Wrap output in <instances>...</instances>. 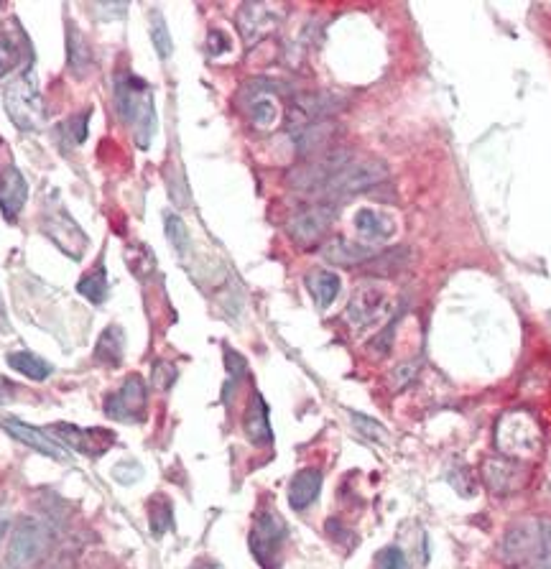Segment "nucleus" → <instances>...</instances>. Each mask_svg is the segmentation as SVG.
Instances as JSON below:
<instances>
[{"label":"nucleus","instance_id":"1","mask_svg":"<svg viewBox=\"0 0 551 569\" xmlns=\"http://www.w3.org/2000/svg\"><path fill=\"white\" fill-rule=\"evenodd\" d=\"M115 110L125 126L133 131L136 146H151L159 120H156L154 92L143 77H136L131 72L115 74Z\"/></svg>","mask_w":551,"mask_h":569},{"label":"nucleus","instance_id":"2","mask_svg":"<svg viewBox=\"0 0 551 569\" xmlns=\"http://www.w3.org/2000/svg\"><path fill=\"white\" fill-rule=\"evenodd\" d=\"M495 444H498L500 455L508 457V460L526 462L534 460V457L541 452L544 432H541V424L536 422L534 414L516 409L508 411V414L498 422V429H495Z\"/></svg>","mask_w":551,"mask_h":569},{"label":"nucleus","instance_id":"3","mask_svg":"<svg viewBox=\"0 0 551 569\" xmlns=\"http://www.w3.org/2000/svg\"><path fill=\"white\" fill-rule=\"evenodd\" d=\"M3 105L11 123L21 131H41L46 126V105L41 100L39 82L31 69L18 74L3 90Z\"/></svg>","mask_w":551,"mask_h":569},{"label":"nucleus","instance_id":"4","mask_svg":"<svg viewBox=\"0 0 551 569\" xmlns=\"http://www.w3.org/2000/svg\"><path fill=\"white\" fill-rule=\"evenodd\" d=\"M52 547V529L39 518H21L13 529L11 549H8V569H31L46 557Z\"/></svg>","mask_w":551,"mask_h":569},{"label":"nucleus","instance_id":"5","mask_svg":"<svg viewBox=\"0 0 551 569\" xmlns=\"http://www.w3.org/2000/svg\"><path fill=\"white\" fill-rule=\"evenodd\" d=\"M289 529L286 521L273 511V508H261L256 513L253 529H250L248 544L256 562L263 569H279L281 567V547H284Z\"/></svg>","mask_w":551,"mask_h":569},{"label":"nucleus","instance_id":"6","mask_svg":"<svg viewBox=\"0 0 551 569\" xmlns=\"http://www.w3.org/2000/svg\"><path fill=\"white\" fill-rule=\"evenodd\" d=\"M388 179V166L381 159H363L350 161L345 169H340L330 182L319 189L327 200H342V197H353V194L368 192Z\"/></svg>","mask_w":551,"mask_h":569},{"label":"nucleus","instance_id":"7","mask_svg":"<svg viewBox=\"0 0 551 569\" xmlns=\"http://www.w3.org/2000/svg\"><path fill=\"white\" fill-rule=\"evenodd\" d=\"M291 87L284 85L279 80H266V77H258L250 85H245L243 90V105L245 113H248L250 123L261 131H268L279 123L281 108L276 103L279 95H289Z\"/></svg>","mask_w":551,"mask_h":569},{"label":"nucleus","instance_id":"8","mask_svg":"<svg viewBox=\"0 0 551 569\" xmlns=\"http://www.w3.org/2000/svg\"><path fill=\"white\" fill-rule=\"evenodd\" d=\"M146 406H148V388L138 373L125 376L120 383L118 391H113L105 399V414L120 424H138L146 419Z\"/></svg>","mask_w":551,"mask_h":569},{"label":"nucleus","instance_id":"9","mask_svg":"<svg viewBox=\"0 0 551 569\" xmlns=\"http://www.w3.org/2000/svg\"><path fill=\"white\" fill-rule=\"evenodd\" d=\"M391 309V294H388L386 286L365 284L353 294L345 309V317L355 330H365V327L381 325L383 319L391 314Z\"/></svg>","mask_w":551,"mask_h":569},{"label":"nucleus","instance_id":"10","mask_svg":"<svg viewBox=\"0 0 551 569\" xmlns=\"http://www.w3.org/2000/svg\"><path fill=\"white\" fill-rule=\"evenodd\" d=\"M335 217L337 210L332 202H317V205H309L296 212V215H291L289 222H286V233L296 245L309 248V245H317L324 235L330 233Z\"/></svg>","mask_w":551,"mask_h":569},{"label":"nucleus","instance_id":"11","mask_svg":"<svg viewBox=\"0 0 551 569\" xmlns=\"http://www.w3.org/2000/svg\"><path fill=\"white\" fill-rule=\"evenodd\" d=\"M347 164H350V151H330L319 159L296 166L289 174V184L299 192H319Z\"/></svg>","mask_w":551,"mask_h":569},{"label":"nucleus","instance_id":"12","mask_svg":"<svg viewBox=\"0 0 551 569\" xmlns=\"http://www.w3.org/2000/svg\"><path fill=\"white\" fill-rule=\"evenodd\" d=\"M52 434L57 442L67 444L74 452L87 457H103L110 447H115L118 437L113 429L103 427H74V424H52Z\"/></svg>","mask_w":551,"mask_h":569},{"label":"nucleus","instance_id":"13","mask_svg":"<svg viewBox=\"0 0 551 569\" xmlns=\"http://www.w3.org/2000/svg\"><path fill=\"white\" fill-rule=\"evenodd\" d=\"M345 108V100L332 92H304L296 95L291 103V131L309 126V123H322Z\"/></svg>","mask_w":551,"mask_h":569},{"label":"nucleus","instance_id":"14","mask_svg":"<svg viewBox=\"0 0 551 569\" xmlns=\"http://www.w3.org/2000/svg\"><path fill=\"white\" fill-rule=\"evenodd\" d=\"M281 6L276 3H243L238 11V29L245 44L253 46L263 36L273 34L281 23Z\"/></svg>","mask_w":551,"mask_h":569},{"label":"nucleus","instance_id":"15","mask_svg":"<svg viewBox=\"0 0 551 569\" xmlns=\"http://www.w3.org/2000/svg\"><path fill=\"white\" fill-rule=\"evenodd\" d=\"M41 228H44V233L49 235L69 258L80 261V258L85 256L87 235L82 233L80 225L69 217V212L64 210V207H57V210L49 212V215L44 217V225H41Z\"/></svg>","mask_w":551,"mask_h":569},{"label":"nucleus","instance_id":"16","mask_svg":"<svg viewBox=\"0 0 551 569\" xmlns=\"http://www.w3.org/2000/svg\"><path fill=\"white\" fill-rule=\"evenodd\" d=\"M539 541V521H521V524L508 529L506 539L500 544V557L508 564H523L529 562V559L534 562L536 552H539Z\"/></svg>","mask_w":551,"mask_h":569},{"label":"nucleus","instance_id":"17","mask_svg":"<svg viewBox=\"0 0 551 569\" xmlns=\"http://www.w3.org/2000/svg\"><path fill=\"white\" fill-rule=\"evenodd\" d=\"M355 233L360 235L365 245H381L388 243L393 235L398 233V220L396 215L386 210H378V207H360L353 217Z\"/></svg>","mask_w":551,"mask_h":569},{"label":"nucleus","instance_id":"18","mask_svg":"<svg viewBox=\"0 0 551 569\" xmlns=\"http://www.w3.org/2000/svg\"><path fill=\"white\" fill-rule=\"evenodd\" d=\"M483 475L488 488L493 490V493H500V496L516 493V490H521L523 485H526V480H529V473H526L523 462L508 460V457H495V460L485 462Z\"/></svg>","mask_w":551,"mask_h":569},{"label":"nucleus","instance_id":"19","mask_svg":"<svg viewBox=\"0 0 551 569\" xmlns=\"http://www.w3.org/2000/svg\"><path fill=\"white\" fill-rule=\"evenodd\" d=\"M29 200V184L18 166H6L0 171V212L6 220H16Z\"/></svg>","mask_w":551,"mask_h":569},{"label":"nucleus","instance_id":"20","mask_svg":"<svg viewBox=\"0 0 551 569\" xmlns=\"http://www.w3.org/2000/svg\"><path fill=\"white\" fill-rule=\"evenodd\" d=\"M3 429H6V432L11 434V437H16L18 442L26 444V447H31V450L41 452V455L57 457V460H62V457H64L62 442L52 439L46 432H41V429L31 427V424L21 422V419H13V416H8V419H3Z\"/></svg>","mask_w":551,"mask_h":569},{"label":"nucleus","instance_id":"21","mask_svg":"<svg viewBox=\"0 0 551 569\" xmlns=\"http://www.w3.org/2000/svg\"><path fill=\"white\" fill-rule=\"evenodd\" d=\"M322 483H324V475H322V470H317V467L299 470V473L291 478L289 493H286L289 506L294 508V511H304V508L312 506V503L319 498V493H322Z\"/></svg>","mask_w":551,"mask_h":569},{"label":"nucleus","instance_id":"22","mask_svg":"<svg viewBox=\"0 0 551 569\" xmlns=\"http://www.w3.org/2000/svg\"><path fill=\"white\" fill-rule=\"evenodd\" d=\"M375 256L378 253H375L373 245L355 243V240L335 238L322 245V258L335 263V266H358V263H368Z\"/></svg>","mask_w":551,"mask_h":569},{"label":"nucleus","instance_id":"23","mask_svg":"<svg viewBox=\"0 0 551 569\" xmlns=\"http://www.w3.org/2000/svg\"><path fill=\"white\" fill-rule=\"evenodd\" d=\"M243 432L245 437L253 444H271L273 432H271V419H268V404L263 401L261 393H253L248 409L243 416Z\"/></svg>","mask_w":551,"mask_h":569},{"label":"nucleus","instance_id":"24","mask_svg":"<svg viewBox=\"0 0 551 569\" xmlns=\"http://www.w3.org/2000/svg\"><path fill=\"white\" fill-rule=\"evenodd\" d=\"M307 289L309 294L314 296V302H317L319 309H327L332 302L337 299V294H340V276L335 274V271H330V268H314V271H309L307 274Z\"/></svg>","mask_w":551,"mask_h":569},{"label":"nucleus","instance_id":"25","mask_svg":"<svg viewBox=\"0 0 551 569\" xmlns=\"http://www.w3.org/2000/svg\"><path fill=\"white\" fill-rule=\"evenodd\" d=\"M123 355H125V332H123V327H118V325L105 327L103 335L97 337L95 360H97V363L108 365V368H115V365L123 363Z\"/></svg>","mask_w":551,"mask_h":569},{"label":"nucleus","instance_id":"26","mask_svg":"<svg viewBox=\"0 0 551 569\" xmlns=\"http://www.w3.org/2000/svg\"><path fill=\"white\" fill-rule=\"evenodd\" d=\"M67 67L74 77H85L92 69L90 46H87L85 36L74 29V26L67 29Z\"/></svg>","mask_w":551,"mask_h":569},{"label":"nucleus","instance_id":"27","mask_svg":"<svg viewBox=\"0 0 551 569\" xmlns=\"http://www.w3.org/2000/svg\"><path fill=\"white\" fill-rule=\"evenodd\" d=\"M332 131H335V128H332L330 120H322V123H309V126L299 128V131H291L294 133L296 151H299L302 156L314 154V151H319L324 143L330 141Z\"/></svg>","mask_w":551,"mask_h":569},{"label":"nucleus","instance_id":"28","mask_svg":"<svg viewBox=\"0 0 551 569\" xmlns=\"http://www.w3.org/2000/svg\"><path fill=\"white\" fill-rule=\"evenodd\" d=\"M108 271H105V263H97L95 268H90L80 281H77V291L85 296L87 302L103 304L108 299Z\"/></svg>","mask_w":551,"mask_h":569},{"label":"nucleus","instance_id":"29","mask_svg":"<svg viewBox=\"0 0 551 569\" xmlns=\"http://www.w3.org/2000/svg\"><path fill=\"white\" fill-rule=\"evenodd\" d=\"M8 365H11L13 370H18L21 376L31 378V381H46V378L54 373V368L46 363L44 358H39V355L34 353H26V350L8 355Z\"/></svg>","mask_w":551,"mask_h":569},{"label":"nucleus","instance_id":"30","mask_svg":"<svg viewBox=\"0 0 551 569\" xmlns=\"http://www.w3.org/2000/svg\"><path fill=\"white\" fill-rule=\"evenodd\" d=\"M90 115H92V110H85V113H80V115H72V118H67L62 126L57 128L59 141H62L64 148L82 146V143H85L87 128H90Z\"/></svg>","mask_w":551,"mask_h":569},{"label":"nucleus","instance_id":"31","mask_svg":"<svg viewBox=\"0 0 551 569\" xmlns=\"http://www.w3.org/2000/svg\"><path fill=\"white\" fill-rule=\"evenodd\" d=\"M148 526H151V534L164 536L166 531L174 529V508L166 496H156L148 506Z\"/></svg>","mask_w":551,"mask_h":569},{"label":"nucleus","instance_id":"32","mask_svg":"<svg viewBox=\"0 0 551 569\" xmlns=\"http://www.w3.org/2000/svg\"><path fill=\"white\" fill-rule=\"evenodd\" d=\"M406 261H409V251L396 248V251H388V253H383V256L370 258L368 266H365V274L391 276V274H396V271H401V268L406 266Z\"/></svg>","mask_w":551,"mask_h":569},{"label":"nucleus","instance_id":"33","mask_svg":"<svg viewBox=\"0 0 551 569\" xmlns=\"http://www.w3.org/2000/svg\"><path fill=\"white\" fill-rule=\"evenodd\" d=\"M148 31H151V44H154L159 59H169L174 54V41H171L169 26H166L164 16L159 11L151 13V23H148Z\"/></svg>","mask_w":551,"mask_h":569},{"label":"nucleus","instance_id":"34","mask_svg":"<svg viewBox=\"0 0 551 569\" xmlns=\"http://www.w3.org/2000/svg\"><path fill=\"white\" fill-rule=\"evenodd\" d=\"M164 233H166V238H169V243L174 245V251H177L179 256H187L192 238H189V230H187V225H184L182 217L174 215V212H166Z\"/></svg>","mask_w":551,"mask_h":569},{"label":"nucleus","instance_id":"35","mask_svg":"<svg viewBox=\"0 0 551 569\" xmlns=\"http://www.w3.org/2000/svg\"><path fill=\"white\" fill-rule=\"evenodd\" d=\"M23 62V44L16 41L13 36L3 34L0 36V80L8 77L13 69H18V64Z\"/></svg>","mask_w":551,"mask_h":569},{"label":"nucleus","instance_id":"36","mask_svg":"<svg viewBox=\"0 0 551 569\" xmlns=\"http://www.w3.org/2000/svg\"><path fill=\"white\" fill-rule=\"evenodd\" d=\"M541 541L534 557V569H551V521H539Z\"/></svg>","mask_w":551,"mask_h":569},{"label":"nucleus","instance_id":"37","mask_svg":"<svg viewBox=\"0 0 551 569\" xmlns=\"http://www.w3.org/2000/svg\"><path fill=\"white\" fill-rule=\"evenodd\" d=\"M350 419L355 422V429H358L360 434H365L368 439H373V442H383L386 439V432H383V427L375 419H370V416H363L358 414V411H350Z\"/></svg>","mask_w":551,"mask_h":569},{"label":"nucleus","instance_id":"38","mask_svg":"<svg viewBox=\"0 0 551 569\" xmlns=\"http://www.w3.org/2000/svg\"><path fill=\"white\" fill-rule=\"evenodd\" d=\"M230 49H233V41H230V36L225 34V31L212 29L210 34H207V54H210L212 59L225 57Z\"/></svg>","mask_w":551,"mask_h":569},{"label":"nucleus","instance_id":"39","mask_svg":"<svg viewBox=\"0 0 551 569\" xmlns=\"http://www.w3.org/2000/svg\"><path fill=\"white\" fill-rule=\"evenodd\" d=\"M375 567L378 569H406V557L398 547H386L375 557Z\"/></svg>","mask_w":551,"mask_h":569},{"label":"nucleus","instance_id":"40","mask_svg":"<svg viewBox=\"0 0 551 569\" xmlns=\"http://www.w3.org/2000/svg\"><path fill=\"white\" fill-rule=\"evenodd\" d=\"M177 381V368L171 363H164V360H156L154 363V386L166 391V388L174 386Z\"/></svg>","mask_w":551,"mask_h":569},{"label":"nucleus","instance_id":"41","mask_svg":"<svg viewBox=\"0 0 551 569\" xmlns=\"http://www.w3.org/2000/svg\"><path fill=\"white\" fill-rule=\"evenodd\" d=\"M225 368H228L230 383H233V381H240V378L245 376V370H248V365H245L243 355L235 353L233 348H225Z\"/></svg>","mask_w":551,"mask_h":569},{"label":"nucleus","instance_id":"42","mask_svg":"<svg viewBox=\"0 0 551 569\" xmlns=\"http://www.w3.org/2000/svg\"><path fill=\"white\" fill-rule=\"evenodd\" d=\"M416 373H419V363H404L396 370V373H393V378H396L398 388H401V386H409V381H414Z\"/></svg>","mask_w":551,"mask_h":569},{"label":"nucleus","instance_id":"43","mask_svg":"<svg viewBox=\"0 0 551 569\" xmlns=\"http://www.w3.org/2000/svg\"><path fill=\"white\" fill-rule=\"evenodd\" d=\"M189 569H222L217 562H210V559H199V562H194Z\"/></svg>","mask_w":551,"mask_h":569},{"label":"nucleus","instance_id":"44","mask_svg":"<svg viewBox=\"0 0 551 569\" xmlns=\"http://www.w3.org/2000/svg\"><path fill=\"white\" fill-rule=\"evenodd\" d=\"M6 534V524H3V521H0V536Z\"/></svg>","mask_w":551,"mask_h":569}]
</instances>
